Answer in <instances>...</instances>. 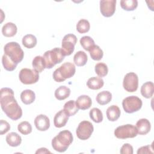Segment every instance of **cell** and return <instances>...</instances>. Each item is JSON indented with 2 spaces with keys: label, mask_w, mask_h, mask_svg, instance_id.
I'll use <instances>...</instances> for the list:
<instances>
[{
  "label": "cell",
  "mask_w": 154,
  "mask_h": 154,
  "mask_svg": "<svg viewBox=\"0 0 154 154\" xmlns=\"http://www.w3.org/2000/svg\"><path fill=\"white\" fill-rule=\"evenodd\" d=\"M0 103L2 111L13 120L19 119L22 116V109L14 98V91L7 87L0 90Z\"/></svg>",
  "instance_id": "1"
},
{
  "label": "cell",
  "mask_w": 154,
  "mask_h": 154,
  "mask_svg": "<svg viewBox=\"0 0 154 154\" xmlns=\"http://www.w3.org/2000/svg\"><path fill=\"white\" fill-rule=\"evenodd\" d=\"M73 140V135L70 131L68 130L60 131L52 140V147L58 152H64L71 144Z\"/></svg>",
  "instance_id": "2"
},
{
  "label": "cell",
  "mask_w": 154,
  "mask_h": 154,
  "mask_svg": "<svg viewBox=\"0 0 154 154\" xmlns=\"http://www.w3.org/2000/svg\"><path fill=\"white\" fill-rule=\"evenodd\" d=\"M75 72V65L72 63L66 62L54 72L52 76L56 82H61L64 81L66 79L72 77Z\"/></svg>",
  "instance_id": "3"
},
{
  "label": "cell",
  "mask_w": 154,
  "mask_h": 154,
  "mask_svg": "<svg viewBox=\"0 0 154 154\" xmlns=\"http://www.w3.org/2000/svg\"><path fill=\"white\" fill-rule=\"evenodd\" d=\"M46 69H51L57 64L63 61L65 55L60 48H55L46 51L43 56Z\"/></svg>",
  "instance_id": "4"
},
{
  "label": "cell",
  "mask_w": 154,
  "mask_h": 154,
  "mask_svg": "<svg viewBox=\"0 0 154 154\" xmlns=\"http://www.w3.org/2000/svg\"><path fill=\"white\" fill-rule=\"evenodd\" d=\"M4 54L17 64L22 61L24 57V52L20 46L15 42L7 43L4 47Z\"/></svg>",
  "instance_id": "5"
},
{
  "label": "cell",
  "mask_w": 154,
  "mask_h": 154,
  "mask_svg": "<svg viewBox=\"0 0 154 154\" xmlns=\"http://www.w3.org/2000/svg\"><path fill=\"white\" fill-rule=\"evenodd\" d=\"M143 102L141 99L135 96H130L125 97L122 101V106L127 113H133L140 110Z\"/></svg>",
  "instance_id": "6"
},
{
  "label": "cell",
  "mask_w": 154,
  "mask_h": 154,
  "mask_svg": "<svg viewBox=\"0 0 154 154\" xmlns=\"http://www.w3.org/2000/svg\"><path fill=\"white\" fill-rule=\"evenodd\" d=\"M137 134L136 127L130 124L118 126L114 130V135L119 139L134 138L137 135Z\"/></svg>",
  "instance_id": "7"
},
{
  "label": "cell",
  "mask_w": 154,
  "mask_h": 154,
  "mask_svg": "<svg viewBox=\"0 0 154 154\" xmlns=\"http://www.w3.org/2000/svg\"><path fill=\"white\" fill-rule=\"evenodd\" d=\"M19 78L20 82L26 85L36 83L39 79L38 72L34 69L23 68L20 70Z\"/></svg>",
  "instance_id": "8"
},
{
  "label": "cell",
  "mask_w": 154,
  "mask_h": 154,
  "mask_svg": "<svg viewBox=\"0 0 154 154\" xmlns=\"http://www.w3.org/2000/svg\"><path fill=\"white\" fill-rule=\"evenodd\" d=\"M94 131L93 125L88 121L84 120L79 123L76 130V134L78 138L82 140L88 139Z\"/></svg>",
  "instance_id": "9"
},
{
  "label": "cell",
  "mask_w": 154,
  "mask_h": 154,
  "mask_svg": "<svg viewBox=\"0 0 154 154\" xmlns=\"http://www.w3.org/2000/svg\"><path fill=\"white\" fill-rule=\"evenodd\" d=\"M76 42L77 38L74 34H68L64 35L62 40L61 49L65 56H69L73 53Z\"/></svg>",
  "instance_id": "10"
},
{
  "label": "cell",
  "mask_w": 154,
  "mask_h": 154,
  "mask_svg": "<svg viewBox=\"0 0 154 154\" xmlns=\"http://www.w3.org/2000/svg\"><path fill=\"white\" fill-rule=\"evenodd\" d=\"M123 87L128 92H134L137 90L138 87V77L134 72H129L126 74L123 81Z\"/></svg>",
  "instance_id": "11"
},
{
  "label": "cell",
  "mask_w": 154,
  "mask_h": 154,
  "mask_svg": "<svg viewBox=\"0 0 154 154\" xmlns=\"http://www.w3.org/2000/svg\"><path fill=\"white\" fill-rule=\"evenodd\" d=\"M116 0H101L100 11L101 14L106 17L112 16L116 11Z\"/></svg>",
  "instance_id": "12"
},
{
  "label": "cell",
  "mask_w": 154,
  "mask_h": 154,
  "mask_svg": "<svg viewBox=\"0 0 154 154\" xmlns=\"http://www.w3.org/2000/svg\"><path fill=\"white\" fill-rule=\"evenodd\" d=\"M34 125L40 131H45L50 127V120L45 114H40L34 119Z\"/></svg>",
  "instance_id": "13"
},
{
  "label": "cell",
  "mask_w": 154,
  "mask_h": 154,
  "mask_svg": "<svg viewBox=\"0 0 154 154\" xmlns=\"http://www.w3.org/2000/svg\"><path fill=\"white\" fill-rule=\"evenodd\" d=\"M69 120V116L63 109L60 110L54 116V124L56 128H62L64 126Z\"/></svg>",
  "instance_id": "14"
},
{
  "label": "cell",
  "mask_w": 154,
  "mask_h": 154,
  "mask_svg": "<svg viewBox=\"0 0 154 154\" xmlns=\"http://www.w3.org/2000/svg\"><path fill=\"white\" fill-rule=\"evenodd\" d=\"M135 127L138 134L146 135L150 131L151 125L147 119H141L137 121Z\"/></svg>",
  "instance_id": "15"
},
{
  "label": "cell",
  "mask_w": 154,
  "mask_h": 154,
  "mask_svg": "<svg viewBox=\"0 0 154 154\" xmlns=\"http://www.w3.org/2000/svg\"><path fill=\"white\" fill-rule=\"evenodd\" d=\"M75 102L78 109L82 110L90 108L92 104L91 99L87 95H81L77 98Z\"/></svg>",
  "instance_id": "16"
},
{
  "label": "cell",
  "mask_w": 154,
  "mask_h": 154,
  "mask_svg": "<svg viewBox=\"0 0 154 154\" xmlns=\"http://www.w3.org/2000/svg\"><path fill=\"white\" fill-rule=\"evenodd\" d=\"M120 109L117 105H111L109 106L106 109V117L107 119L111 122H115L120 116Z\"/></svg>",
  "instance_id": "17"
},
{
  "label": "cell",
  "mask_w": 154,
  "mask_h": 154,
  "mask_svg": "<svg viewBox=\"0 0 154 154\" xmlns=\"http://www.w3.org/2000/svg\"><path fill=\"white\" fill-rule=\"evenodd\" d=\"M141 95L147 99H149L152 97L154 91V84L151 81H148L144 83L141 87Z\"/></svg>",
  "instance_id": "18"
},
{
  "label": "cell",
  "mask_w": 154,
  "mask_h": 154,
  "mask_svg": "<svg viewBox=\"0 0 154 154\" xmlns=\"http://www.w3.org/2000/svg\"><path fill=\"white\" fill-rule=\"evenodd\" d=\"M5 140L7 144L11 147L19 146L22 142L21 137L18 134L14 132L8 134Z\"/></svg>",
  "instance_id": "19"
},
{
  "label": "cell",
  "mask_w": 154,
  "mask_h": 154,
  "mask_svg": "<svg viewBox=\"0 0 154 154\" xmlns=\"http://www.w3.org/2000/svg\"><path fill=\"white\" fill-rule=\"evenodd\" d=\"M17 31L16 25L12 22L5 23L2 28V33L3 35L7 37H13L16 35Z\"/></svg>",
  "instance_id": "20"
},
{
  "label": "cell",
  "mask_w": 154,
  "mask_h": 154,
  "mask_svg": "<svg viewBox=\"0 0 154 154\" xmlns=\"http://www.w3.org/2000/svg\"><path fill=\"white\" fill-rule=\"evenodd\" d=\"M70 94V89L65 86L61 85L57 88L55 91V97L59 100H63L67 98Z\"/></svg>",
  "instance_id": "21"
},
{
  "label": "cell",
  "mask_w": 154,
  "mask_h": 154,
  "mask_svg": "<svg viewBox=\"0 0 154 154\" xmlns=\"http://www.w3.org/2000/svg\"><path fill=\"white\" fill-rule=\"evenodd\" d=\"M35 99V93L31 90H25L20 94V99L25 105H29L34 102Z\"/></svg>",
  "instance_id": "22"
},
{
  "label": "cell",
  "mask_w": 154,
  "mask_h": 154,
  "mask_svg": "<svg viewBox=\"0 0 154 154\" xmlns=\"http://www.w3.org/2000/svg\"><path fill=\"white\" fill-rule=\"evenodd\" d=\"M104 84L103 80L100 77H91L87 82V87L91 90H99L101 88Z\"/></svg>",
  "instance_id": "23"
},
{
  "label": "cell",
  "mask_w": 154,
  "mask_h": 154,
  "mask_svg": "<svg viewBox=\"0 0 154 154\" xmlns=\"http://www.w3.org/2000/svg\"><path fill=\"white\" fill-rule=\"evenodd\" d=\"M78 108L76 105V102L73 100H70L65 103L63 110L69 116H73L76 114L78 111Z\"/></svg>",
  "instance_id": "24"
},
{
  "label": "cell",
  "mask_w": 154,
  "mask_h": 154,
  "mask_svg": "<svg viewBox=\"0 0 154 154\" xmlns=\"http://www.w3.org/2000/svg\"><path fill=\"white\" fill-rule=\"evenodd\" d=\"M112 99V94L108 91H102L99 93L96 97L97 102L101 105H104L108 104Z\"/></svg>",
  "instance_id": "25"
},
{
  "label": "cell",
  "mask_w": 154,
  "mask_h": 154,
  "mask_svg": "<svg viewBox=\"0 0 154 154\" xmlns=\"http://www.w3.org/2000/svg\"><path fill=\"white\" fill-rule=\"evenodd\" d=\"M32 65L33 67V69H34L38 73L42 72L46 68L45 60L43 57L40 55L36 56L34 58L32 62Z\"/></svg>",
  "instance_id": "26"
},
{
  "label": "cell",
  "mask_w": 154,
  "mask_h": 154,
  "mask_svg": "<svg viewBox=\"0 0 154 154\" xmlns=\"http://www.w3.org/2000/svg\"><path fill=\"white\" fill-rule=\"evenodd\" d=\"M87 54L82 51H78L73 57V61L77 66H83L85 65L87 61Z\"/></svg>",
  "instance_id": "27"
},
{
  "label": "cell",
  "mask_w": 154,
  "mask_h": 154,
  "mask_svg": "<svg viewBox=\"0 0 154 154\" xmlns=\"http://www.w3.org/2000/svg\"><path fill=\"white\" fill-rule=\"evenodd\" d=\"M23 45L28 49H31L35 46L37 45V38L32 34H26L23 38L22 40Z\"/></svg>",
  "instance_id": "28"
},
{
  "label": "cell",
  "mask_w": 154,
  "mask_h": 154,
  "mask_svg": "<svg viewBox=\"0 0 154 154\" xmlns=\"http://www.w3.org/2000/svg\"><path fill=\"white\" fill-rule=\"evenodd\" d=\"M91 58L96 61L100 60L103 55V51L97 45H94L89 51Z\"/></svg>",
  "instance_id": "29"
},
{
  "label": "cell",
  "mask_w": 154,
  "mask_h": 154,
  "mask_svg": "<svg viewBox=\"0 0 154 154\" xmlns=\"http://www.w3.org/2000/svg\"><path fill=\"white\" fill-rule=\"evenodd\" d=\"M121 7L126 11H133L138 6L137 0H122L120 1Z\"/></svg>",
  "instance_id": "30"
},
{
  "label": "cell",
  "mask_w": 154,
  "mask_h": 154,
  "mask_svg": "<svg viewBox=\"0 0 154 154\" xmlns=\"http://www.w3.org/2000/svg\"><path fill=\"white\" fill-rule=\"evenodd\" d=\"M90 119L95 123H99L103 120V114L100 109L97 108H92L89 112Z\"/></svg>",
  "instance_id": "31"
},
{
  "label": "cell",
  "mask_w": 154,
  "mask_h": 154,
  "mask_svg": "<svg viewBox=\"0 0 154 154\" xmlns=\"http://www.w3.org/2000/svg\"><path fill=\"white\" fill-rule=\"evenodd\" d=\"M90 28L89 22L87 19H80L76 24V30L81 34L87 32Z\"/></svg>",
  "instance_id": "32"
},
{
  "label": "cell",
  "mask_w": 154,
  "mask_h": 154,
  "mask_svg": "<svg viewBox=\"0 0 154 154\" xmlns=\"http://www.w3.org/2000/svg\"><path fill=\"white\" fill-rule=\"evenodd\" d=\"M2 63L4 68L7 71L14 70L16 68V66L17 65L13 61H11V60L5 54H4L2 57Z\"/></svg>",
  "instance_id": "33"
},
{
  "label": "cell",
  "mask_w": 154,
  "mask_h": 154,
  "mask_svg": "<svg viewBox=\"0 0 154 154\" xmlns=\"http://www.w3.org/2000/svg\"><path fill=\"white\" fill-rule=\"evenodd\" d=\"M80 43L85 51H89L94 45V41L90 36H83L80 39Z\"/></svg>",
  "instance_id": "34"
},
{
  "label": "cell",
  "mask_w": 154,
  "mask_h": 154,
  "mask_svg": "<svg viewBox=\"0 0 154 154\" xmlns=\"http://www.w3.org/2000/svg\"><path fill=\"white\" fill-rule=\"evenodd\" d=\"M94 70L99 76L104 77L108 74V68L106 64L103 63H99L95 65Z\"/></svg>",
  "instance_id": "35"
},
{
  "label": "cell",
  "mask_w": 154,
  "mask_h": 154,
  "mask_svg": "<svg viewBox=\"0 0 154 154\" xmlns=\"http://www.w3.org/2000/svg\"><path fill=\"white\" fill-rule=\"evenodd\" d=\"M18 131L23 135H28L32 132V126L27 121L20 122L17 126Z\"/></svg>",
  "instance_id": "36"
},
{
  "label": "cell",
  "mask_w": 154,
  "mask_h": 154,
  "mask_svg": "<svg viewBox=\"0 0 154 154\" xmlns=\"http://www.w3.org/2000/svg\"><path fill=\"white\" fill-rule=\"evenodd\" d=\"M0 134L3 135L7 133L10 129V124L5 120H1L0 121Z\"/></svg>",
  "instance_id": "37"
},
{
  "label": "cell",
  "mask_w": 154,
  "mask_h": 154,
  "mask_svg": "<svg viewBox=\"0 0 154 154\" xmlns=\"http://www.w3.org/2000/svg\"><path fill=\"white\" fill-rule=\"evenodd\" d=\"M120 152L121 154H132L133 147L131 144L125 143L122 146Z\"/></svg>",
  "instance_id": "38"
},
{
  "label": "cell",
  "mask_w": 154,
  "mask_h": 154,
  "mask_svg": "<svg viewBox=\"0 0 154 154\" xmlns=\"http://www.w3.org/2000/svg\"><path fill=\"white\" fill-rule=\"evenodd\" d=\"M138 154L141 153H153L152 145H147L140 147L137 150Z\"/></svg>",
  "instance_id": "39"
},
{
  "label": "cell",
  "mask_w": 154,
  "mask_h": 154,
  "mask_svg": "<svg viewBox=\"0 0 154 154\" xmlns=\"http://www.w3.org/2000/svg\"><path fill=\"white\" fill-rule=\"evenodd\" d=\"M51 153V152L49 151L48 150H47V149L45 148V147L40 148L35 152V153Z\"/></svg>",
  "instance_id": "40"
}]
</instances>
